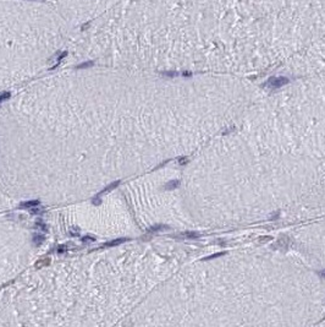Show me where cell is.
Masks as SVG:
<instances>
[{
    "label": "cell",
    "mask_w": 325,
    "mask_h": 327,
    "mask_svg": "<svg viewBox=\"0 0 325 327\" xmlns=\"http://www.w3.org/2000/svg\"><path fill=\"white\" fill-rule=\"evenodd\" d=\"M289 82V80L286 77H271L268 81V86L271 88H279L284 85H286Z\"/></svg>",
    "instance_id": "6da1fadb"
},
{
    "label": "cell",
    "mask_w": 325,
    "mask_h": 327,
    "mask_svg": "<svg viewBox=\"0 0 325 327\" xmlns=\"http://www.w3.org/2000/svg\"><path fill=\"white\" fill-rule=\"evenodd\" d=\"M39 205V201L38 200H34V201H26V202H22L20 203V207L21 208H31V207H34V206H38Z\"/></svg>",
    "instance_id": "7a4b0ae2"
},
{
    "label": "cell",
    "mask_w": 325,
    "mask_h": 327,
    "mask_svg": "<svg viewBox=\"0 0 325 327\" xmlns=\"http://www.w3.org/2000/svg\"><path fill=\"white\" fill-rule=\"evenodd\" d=\"M126 239H118V240H113L110 243H107V244H104V246H114V245H119L121 243H124Z\"/></svg>",
    "instance_id": "3957f363"
},
{
    "label": "cell",
    "mask_w": 325,
    "mask_h": 327,
    "mask_svg": "<svg viewBox=\"0 0 325 327\" xmlns=\"http://www.w3.org/2000/svg\"><path fill=\"white\" fill-rule=\"evenodd\" d=\"M9 98H10V92H4V93L0 95V102H4Z\"/></svg>",
    "instance_id": "277c9868"
},
{
    "label": "cell",
    "mask_w": 325,
    "mask_h": 327,
    "mask_svg": "<svg viewBox=\"0 0 325 327\" xmlns=\"http://www.w3.org/2000/svg\"><path fill=\"white\" fill-rule=\"evenodd\" d=\"M118 185H119V181H116V182H113V184H110L109 186H107L105 189H104V191H103V192H105V191H110L111 189H114V188H116V186H118Z\"/></svg>",
    "instance_id": "5b68a950"
},
{
    "label": "cell",
    "mask_w": 325,
    "mask_h": 327,
    "mask_svg": "<svg viewBox=\"0 0 325 327\" xmlns=\"http://www.w3.org/2000/svg\"><path fill=\"white\" fill-rule=\"evenodd\" d=\"M38 239H39V241H43V240H44V237H43V235H34V243H37Z\"/></svg>",
    "instance_id": "8992f818"
},
{
    "label": "cell",
    "mask_w": 325,
    "mask_h": 327,
    "mask_svg": "<svg viewBox=\"0 0 325 327\" xmlns=\"http://www.w3.org/2000/svg\"><path fill=\"white\" fill-rule=\"evenodd\" d=\"M64 250H65V249H64V246H60L58 251H59V253H64Z\"/></svg>",
    "instance_id": "52a82bcc"
}]
</instances>
